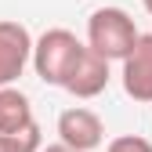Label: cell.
<instances>
[{
  "label": "cell",
  "instance_id": "cell-4",
  "mask_svg": "<svg viewBox=\"0 0 152 152\" xmlns=\"http://www.w3.org/2000/svg\"><path fill=\"white\" fill-rule=\"evenodd\" d=\"M58 141L76 148V152H94L105 141V123L98 120V112H91L83 105H72L58 116Z\"/></svg>",
  "mask_w": 152,
  "mask_h": 152
},
{
  "label": "cell",
  "instance_id": "cell-3",
  "mask_svg": "<svg viewBox=\"0 0 152 152\" xmlns=\"http://www.w3.org/2000/svg\"><path fill=\"white\" fill-rule=\"evenodd\" d=\"M33 58V36L22 22L0 18V87H15Z\"/></svg>",
  "mask_w": 152,
  "mask_h": 152
},
{
  "label": "cell",
  "instance_id": "cell-2",
  "mask_svg": "<svg viewBox=\"0 0 152 152\" xmlns=\"http://www.w3.org/2000/svg\"><path fill=\"white\" fill-rule=\"evenodd\" d=\"M80 51H83V44L76 40V33H69V29H47V33H40L33 40V58L29 62H33L36 76H40L44 83L62 87L69 69L76 65V58H80Z\"/></svg>",
  "mask_w": 152,
  "mask_h": 152
},
{
  "label": "cell",
  "instance_id": "cell-10",
  "mask_svg": "<svg viewBox=\"0 0 152 152\" xmlns=\"http://www.w3.org/2000/svg\"><path fill=\"white\" fill-rule=\"evenodd\" d=\"M40 152H76V148H69V145H62V141H54V145H44Z\"/></svg>",
  "mask_w": 152,
  "mask_h": 152
},
{
  "label": "cell",
  "instance_id": "cell-8",
  "mask_svg": "<svg viewBox=\"0 0 152 152\" xmlns=\"http://www.w3.org/2000/svg\"><path fill=\"white\" fill-rule=\"evenodd\" d=\"M40 148H44L40 123H29L15 134H0V152H40Z\"/></svg>",
  "mask_w": 152,
  "mask_h": 152
},
{
  "label": "cell",
  "instance_id": "cell-7",
  "mask_svg": "<svg viewBox=\"0 0 152 152\" xmlns=\"http://www.w3.org/2000/svg\"><path fill=\"white\" fill-rule=\"evenodd\" d=\"M29 123H36L29 98L18 87H0V134H15Z\"/></svg>",
  "mask_w": 152,
  "mask_h": 152
},
{
  "label": "cell",
  "instance_id": "cell-1",
  "mask_svg": "<svg viewBox=\"0 0 152 152\" xmlns=\"http://www.w3.org/2000/svg\"><path fill=\"white\" fill-rule=\"evenodd\" d=\"M138 26L123 7H98L87 18V47L105 62H123L130 47L138 44Z\"/></svg>",
  "mask_w": 152,
  "mask_h": 152
},
{
  "label": "cell",
  "instance_id": "cell-5",
  "mask_svg": "<svg viewBox=\"0 0 152 152\" xmlns=\"http://www.w3.org/2000/svg\"><path fill=\"white\" fill-rule=\"evenodd\" d=\"M120 80L123 91L134 102H152V33H141L138 44L130 47V54L120 62Z\"/></svg>",
  "mask_w": 152,
  "mask_h": 152
},
{
  "label": "cell",
  "instance_id": "cell-11",
  "mask_svg": "<svg viewBox=\"0 0 152 152\" xmlns=\"http://www.w3.org/2000/svg\"><path fill=\"white\" fill-rule=\"evenodd\" d=\"M141 4H145V11H148V15H152V0H141Z\"/></svg>",
  "mask_w": 152,
  "mask_h": 152
},
{
  "label": "cell",
  "instance_id": "cell-6",
  "mask_svg": "<svg viewBox=\"0 0 152 152\" xmlns=\"http://www.w3.org/2000/svg\"><path fill=\"white\" fill-rule=\"evenodd\" d=\"M62 87L72 94V98H98V94L109 87V62L98 58V54L83 44L80 58H76V65L69 69V76H65Z\"/></svg>",
  "mask_w": 152,
  "mask_h": 152
},
{
  "label": "cell",
  "instance_id": "cell-9",
  "mask_svg": "<svg viewBox=\"0 0 152 152\" xmlns=\"http://www.w3.org/2000/svg\"><path fill=\"white\" fill-rule=\"evenodd\" d=\"M105 152H152V141L141 138V134H120V138H112Z\"/></svg>",
  "mask_w": 152,
  "mask_h": 152
}]
</instances>
